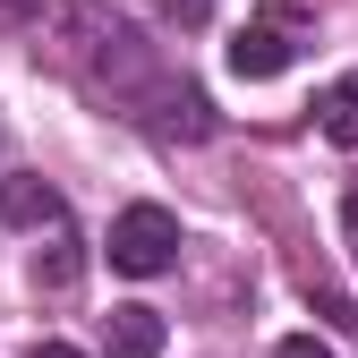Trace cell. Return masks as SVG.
<instances>
[{"instance_id":"cell-11","label":"cell","mask_w":358,"mask_h":358,"mask_svg":"<svg viewBox=\"0 0 358 358\" xmlns=\"http://www.w3.org/2000/svg\"><path fill=\"white\" fill-rule=\"evenodd\" d=\"M0 9H17V17H26V9H34V0H0Z\"/></svg>"},{"instance_id":"cell-6","label":"cell","mask_w":358,"mask_h":358,"mask_svg":"<svg viewBox=\"0 0 358 358\" xmlns=\"http://www.w3.org/2000/svg\"><path fill=\"white\" fill-rule=\"evenodd\" d=\"M85 273V256H77V239H52V256H34V282H52V290H69Z\"/></svg>"},{"instance_id":"cell-1","label":"cell","mask_w":358,"mask_h":358,"mask_svg":"<svg viewBox=\"0 0 358 358\" xmlns=\"http://www.w3.org/2000/svg\"><path fill=\"white\" fill-rule=\"evenodd\" d=\"M171 256H179V222L162 205H128L111 222V264H120V273L154 282V273H171Z\"/></svg>"},{"instance_id":"cell-2","label":"cell","mask_w":358,"mask_h":358,"mask_svg":"<svg viewBox=\"0 0 358 358\" xmlns=\"http://www.w3.org/2000/svg\"><path fill=\"white\" fill-rule=\"evenodd\" d=\"M290 60H299V17H256V26L231 34V69L239 77H282Z\"/></svg>"},{"instance_id":"cell-8","label":"cell","mask_w":358,"mask_h":358,"mask_svg":"<svg viewBox=\"0 0 358 358\" xmlns=\"http://www.w3.org/2000/svg\"><path fill=\"white\" fill-rule=\"evenodd\" d=\"M273 358H341V350H333V341H316V333H290Z\"/></svg>"},{"instance_id":"cell-4","label":"cell","mask_w":358,"mask_h":358,"mask_svg":"<svg viewBox=\"0 0 358 358\" xmlns=\"http://www.w3.org/2000/svg\"><path fill=\"white\" fill-rule=\"evenodd\" d=\"M0 222H17V231L60 222V188L52 179H0Z\"/></svg>"},{"instance_id":"cell-10","label":"cell","mask_w":358,"mask_h":358,"mask_svg":"<svg viewBox=\"0 0 358 358\" xmlns=\"http://www.w3.org/2000/svg\"><path fill=\"white\" fill-rule=\"evenodd\" d=\"M26 358H85V350H69V341H34Z\"/></svg>"},{"instance_id":"cell-3","label":"cell","mask_w":358,"mask_h":358,"mask_svg":"<svg viewBox=\"0 0 358 358\" xmlns=\"http://www.w3.org/2000/svg\"><path fill=\"white\" fill-rule=\"evenodd\" d=\"M103 358H162V316L154 307H111L103 316Z\"/></svg>"},{"instance_id":"cell-9","label":"cell","mask_w":358,"mask_h":358,"mask_svg":"<svg viewBox=\"0 0 358 358\" xmlns=\"http://www.w3.org/2000/svg\"><path fill=\"white\" fill-rule=\"evenodd\" d=\"M171 17H179V26H205V17H213V0H171Z\"/></svg>"},{"instance_id":"cell-7","label":"cell","mask_w":358,"mask_h":358,"mask_svg":"<svg viewBox=\"0 0 358 358\" xmlns=\"http://www.w3.org/2000/svg\"><path fill=\"white\" fill-rule=\"evenodd\" d=\"M162 128H179V137H213V103H205V94H179Z\"/></svg>"},{"instance_id":"cell-5","label":"cell","mask_w":358,"mask_h":358,"mask_svg":"<svg viewBox=\"0 0 358 358\" xmlns=\"http://www.w3.org/2000/svg\"><path fill=\"white\" fill-rule=\"evenodd\" d=\"M316 128H324L333 145H358V69L324 85V103H316Z\"/></svg>"}]
</instances>
